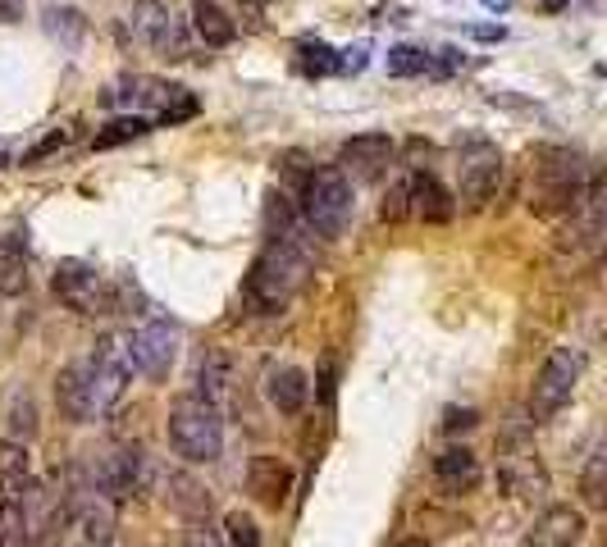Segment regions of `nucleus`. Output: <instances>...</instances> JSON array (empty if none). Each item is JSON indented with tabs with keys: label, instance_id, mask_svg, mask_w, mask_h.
<instances>
[{
	"label": "nucleus",
	"instance_id": "38",
	"mask_svg": "<svg viewBox=\"0 0 607 547\" xmlns=\"http://www.w3.org/2000/svg\"><path fill=\"white\" fill-rule=\"evenodd\" d=\"M475 420H479L475 411H462V406H452V411L443 415V429H448V433H462V429H475Z\"/></svg>",
	"mask_w": 607,
	"mask_h": 547
},
{
	"label": "nucleus",
	"instance_id": "33",
	"mask_svg": "<svg viewBox=\"0 0 607 547\" xmlns=\"http://www.w3.org/2000/svg\"><path fill=\"white\" fill-rule=\"evenodd\" d=\"M407 215H412V174L397 178L393 188L384 192V219L393 224V219H407Z\"/></svg>",
	"mask_w": 607,
	"mask_h": 547
},
{
	"label": "nucleus",
	"instance_id": "24",
	"mask_svg": "<svg viewBox=\"0 0 607 547\" xmlns=\"http://www.w3.org/2000/svg\"><path fill=\"white\" fill-rule=\"evenodd\" d=\"M28 288V251L19 238H0V297H19Z\"/></svg>",
	"mask_w": 607,
	"mask_h": 547
},
{
	"label": "nucleus",
	"instance_id": "30",
	"mask_svg": "<svg viewBox=\"0 0 607 547\" xmlns=\"http://www.w3.org/2000/svg\"><path fill=\"white\" fill-rule=\"evenodd\" d=\"M0 538H5V547H28V520H23L19 498L0 502Z\"/></svg>",
	"mask_w": 607,
	"mask_h": 547
},
{
	"label": "nucleus",
	"instance_id": "25",
	"mask_svg": "<svg viewBox=\"0 0 607 547\" xmlns=\"http://www.w3.org/2000/svg\"><path fill=\"white\" fill-rule=\"evenodd\" d=\"M229 388H234V360L224 352H211L206 360H201V397H211L215 406H224Z\"/></svg>",
	"mask_w": 607,
	"mask_h": 547
},
{
	"label": "nucleus",
	"instance_id": "36",
	"mask_svg": "<svg viewBox=\"0 0 607 547\" xmlns=\"http://www.w3.org/2000/svg\"><path fill=\"white\" fill-rule=\"evenodd\" d=\"M64 142H69V133H64V128H60V133H50L46 142H37V146H33L28 155H23V165H28V169H33V165H41V160H46V155H56V151H60Z\"/></svg>",
	"mask_w": 607,
	"mask_h": 547
},
{
	"label": "nucleus",
	"instance_id": "23",
	"mask_svg": "<svg viewBox=\"0 0 607 547\" xmlns=\"http://www.w3.org/2000/svg\"><path fill=\"white\" fill-rule=\"evenodd\" d=\"M133 33H138L142 46H151V50H160V56H165V41H169L165 0H138V5H133Z\"/></svg>",
	"mask_w": 607,
	"mask_h": 547
},
{
	"label": "nucleus",
	"instance_id": "1",
	"mask_svg": "<svg viewBox=\"0 0 607 547\" xmlns=\"http://www.w3.org/2000/svg\"><path fill=\"white\" fill-rule=\"evenodd\" d=\"M311 278V255L297 247V238H270L265 251L257 255V265L247 274V301L257 316H284L297 301V293Z\"/></svg>",
	"mask_w": 607,
	"mask_h": 547
},
{
	"label": "nucleus",
	"instance_id": "29",
	"mask_svg": "<svg viewBox=\"0 0 607 547\" xmlns=\"http://www.w3.org/2000/svg\"><path fill=\"white\" fill-rule=\"evenodd\" d=\"M174 511H183V515H192V520H201L206 515V507H211V498H206V488H201L197 479H188V475H174Z\"/></svg>",
	"mask_w": 607,
	"mask_h": 547
},
{
	"label": "nucleus",
	"instance_id": "15",
	"mask_svg": "<svg viewBox=\"0 0 607 547\" xmlns=\"http://www.w3.org/2000/svg\"><path fill=\"white\" fill-rule=\"evenodd\" d=\"M580 538H585V515L567 502H558L525 530L521 547H580Z\"/></svg>",
	"mask_w": 607,
	"mask_h": 547
},
{
	"label": "nucleus",
	"instance_id": "7",
	"mask_svg": "<svg viewBox=\"0 0 607 547\" xmlns=\"http://www.w3.org/2000/svg\"><path fill=\"white\" fill-rule=\"evenodd\" d=\"M457 188H462V201L471 211H485V205L498 197L502 188V151L485 138H475L462 146L457 155Z\"/></svg>",
	"mask_w": 607,
	"mask_h": 547
},
{
	"label": "nucleus",
	"instance_id": "35",
	"mask_svg": "<svg viewBox=\"0 0 607 547\" xmlns=\"http://www.w3.org/2000/svg\"><path fill=\"white\" fill-rule=\"evenodd\" d=\"M179 547H229V543H224V534H215L211 525H201V520H192Z\"/></svg>",
	"mask_w": 607,
	"mask_h": 547
},
{
	"label": "nucleus",
	"instance_id": "37",
	"mask_svg": "<svg viewBox=\"0 0 607 547\" xmlns=\"http://www.w3.org/2000/svg\"><path fill=\"white\" fill-rule=\"evenodd\" d=\"M10 425H14L19 433H28V429L37 433V406H28V402L19 397V402H14V411H10Z\"/></svg>",
	"mask_w": 607,
	"mask_h": 547
},
{
	"label": "nucleus",
	"instance_id": "31",
	"mask_svg": "<svg viewBox=\"0 0 607 547\" xmlns=\"http://www.w3.org/2000/svg\"><path fill=\"white\" fill-rule=\"evenodd\" d=\"M46 33L56 41H83V14L79 10H46Z\"/></svg>",
	"mask_w": 607,
	"mask_h": 547
},
{
	"label": "nucleus",
	"instance_id": "34",
	"mask_svg": "<svg viewBox=\"0 0 607 547\" xmlns=\"http://www.w3.org/2000/svg\"><path fill=\"white\" fill-rule=\"evenodd\" d=\"M334 69H338V60H334V50H329V46H320V41H307V46H301V73H307V78L334 73Z\"/></svg>",
	"mask_w": 607,
	"mask_h": 547
},
{
	"label": "nucleus",
	"instance_id": "20",
	"mask_svg": "<svg viewBox=\"0 0 607 547\" xmlns=\"http://www.w3.org/2000/svg\"><path fill=\"white\" fill-rule=\"evenodd\" d=\"M28 484H33V452L19 438H5L0 442V492L19 498Z\"/></svg>",
	"mask_w": 607,
	"mask_h": 547
},
{
	"label": "nucleus",
	"instance_id": "45",
	"mask_svg": "<svg viewBox=\"0 0 607 547\" xmlns=\"http://www.w3.org/2000/svg\"><path fill=\"white\" fill-rule=\"evenodd\" d=\"M0 547H5V538H0Z\"/></svg>",
	"mask_w": 607,
	"mask_h": 547
},
{
	"label": "nucleus",
	"instance_id": "44",
	"mask_svg": "<svg viewBox=\"0 0 607 547\" xmlns=\"http://www.w3.org/2000/svg\"><path fill=\"white\" fill-rule=\"evenodd\" d=\"M407 547H429V543H407Z\"/></svg>",
	"mask_w": 607,
	"mask_h": 547
},
{
	"label": "nucleus",
	"instance_id": "42",
	"mask_svg": "<svg viewBox=\"0 0 607 547\" xmlns=\"http://www.w3.org/2000/svg\"><path fill=\"white\" fill-rule=\"evenodd\" d=\"M485 5H489V10H508V0H485Z\"/></svg>",
	"mask_w": 607,
	"mask_h": 547
},
{
	"label": "nucleus",
	"instance_id": "32",
	"mask_svg": "<svg viewBox=\"0 0 607 547\" xmlns=\"http://www.w3.org/2000/svg\"><path fill=\"white\" fill-rule=\"evenodd\" d=\"M429 69V56L425 50H416V46H393V56H389V73L393 78H416V73H425Z\"/></svg>",
	"mask_w": 607,
	"mask_h": 547
},
{
	"label": "nucleus",
	"instance_id": "40",
	"mask_svg": "<svg viewBox=\"0 0 607 547\" xmlns=\"http://www.w3.org/2000/svg\"><path fill=\"white\" fill-rule=\"evenodd\" d=\"M475 41H502V28H493V23H479V28H471Z\"/></svg>",
	"mask_w": 607,
	"mask_h": 547
},
{
	"label": "nucleus",
	"instance_id": "6",
	"mask_svg": "<svg viewBox=\"0 0 607 547\" xmlns=\"http://www.w3.org/2000/svg\"><path fill=\"white\" fill-rule=\"evenodd\" d=\"M580 352L575 347H552L539 365V374H535V388H529V420L544 425L552 420L575 393V383H580Z\"/></svg>",
	"mask_w": 607,
	"mask_h": 547
},
{
	"label": "nucleus",
	"instance_id": "19",
	"mask_svg": "<svg viewBox=\"0 0 607 547\" xmlns=\"http://www.w3.org/2000/svg\"><path fill=\"white\" fill-rule=\"evenodd\" d=\"M435 484L443 492H471L479 484V456L471 448H448L435 456Z\"/></svg>",
	"mask_w": 607,
	"mask_h": 547
},
{
	"label": "nucleus",
	"instance_id": "9",
	"mask_svg": "<svg viewBox=\"0 0 607 547\" xmlns=\"http://www.w3.org/2000/svg\"><path fill=\"white\" fill-rule=\"evenodd\" d=\"M129 343H133V365H138V374L146 379H165L174 370V356H179V329H174L165 316H151L146 324H138L129 333Z\"/></svg>",
	"mask_w": 607,
	"mask_h": 547
},
{
	"label": "nucleus",
	"instance_id": "14",
	"mask_svg": "<svg viewBox=\"0 0 607 547\" xmlns=\"http://www.w3.org/2000/svg\"><path fill=\"white\" fill-rule=\"evenodd\" d=\"M247 492H251V498H257L261 507H270V511L288 507V492H293V465H288L284 456H270V452L251 456V461H247Z\"/></svg>",
	"mask_w": 607,
	"mask_h": 547
},
{
	"label": "nucleus",
	"instance_id": "8",
	"mask_svg": "<svg viewBox=\"0 0 607 547\" xmlns=\"http://www.w3.org/2000/svg\"><path fill=\"white\" fill-rule=\"evenodd\" d=\"M146 484V452L138 448H119V452H106L96 461V484L92 492L106 502H133Z\"/></svg>",
	"mask_w": 607,
	"mask_h": 547
},
{
	"label": "nucleus",
	"instance_id": "39",
	"mask_svg": "<svg viewBox=\"0 0 607 547\" xmlns=\"http://www.w3.org/2000/svg\"><path fill=\"white\" fill-rule=\"evenodd\" d=\"M23 19V0H0V23H19Z\"/></svg>",
	"mask_w": 607,
	"mask_h": 547
},
{
	"label": "nucleus",
	"instance_id": "27",
	"mask_svg": "<svg viewBox=\"0 0 607 547\" xmlns=\"http://www.w3.org/2000/svg\"><path fill=\"white\" fill-rule=\"evenodd\" d=\"M284 169H279V178H284V188H288V197L301 205V197H307V188H311V178H316V165H311V155H301V151H288L284 160H279Z\"/></svg>",
	"mask_w": 607,
	"mask_h": 547
},
{
	"label": "nucleus",
	"instance_id": "12",
	"mask_svg": "<svg viewBox=\"0 0 607 547\" xmlns=\"http://www.w3.org/2000/svg\"><path fill=\"white\" fill-rule=\"evenodd\" d=\"M64 547H110L115 543V502L106 498H87L64 515L60 530Z\"/></svg>",
	"mask_w": 607,
	"mask_h": 547
},
{
	"label": "nucleus",
	"instance_id": "26",
	"mask_svg": "<svg viewBox=\"0 0 607 547\" xmlns=\"http://www.w3.org/2000/svg\"><path fill=\"white\" fill-rule=\"evenodd\" d=\"M151 128V119L146 115H119V119H110L100 133L92 138V146L96 151H110V146H123V142H133V138H142Z\"/></svg>",
	"mask_w": 607,
	"mask_h": 547
},
{
	"label": "nucleus",
	"instance_id": "17",
	"mask_svg": "<svg viewBox=\"0 0 607 547\" xmlns=\"http://www.w3.org/2000/svg\"><path fill=\"white\" fill-rule=\"evenodd\" d=\"M412 215L420 224H448L452 219V197H448V188H443L435 174H425V169H412Z\"/></svg>",
	"mask_w": 607,
	"mask_h": 547
},
{
	"label": "nucleus",
	"instance_id": "3",
	"mask_svg": "<svg viewBox=\"0 0 607 547\" xmlns=\"http://www.w3.org/2000/svg\"><path fill=\"white\" fill-rule=\"evenodd\" d=\"M165 433H169V448H174L179 461L206 465V461H215L224 452V406H215L211 397H201V393L179 397L169 406Z\"/></svg>",
	"mask_w": 607,
	"mask_h": 547
},
{
	"label": "nucleus",
	"instance_id": "18",
	"mask_svg": "<svg viewBox=\"0 0 607 547\" xmlns=\"http://www.w3.org/2000/svg\"><path fill=\"white\" fill-rule=\"evenodd\" d=\"M498 488H502V498H535V492L548 488V475L535 465V456L516 452V456H502V471H498Z\"/></svg>",
	"mask_w": 607,
	"mask_h": 547
},
{
	"label": "nucleus",
	"instance_id": "2",
	"mask_svg": "<svg viewBox=\"0 0 607 547\" xmlns=\"http://www.w3.org/2000/svg\"><path fill=\"white\" fill-rule=\"evenodd\" d=\"M535 178H529V211L539 219H562L575 215L590 201V165L580 151L567 146H544L535 151Z\"/></svg>",
	"mask_w": 607,
	"mask_h": 547
},
{
	"label": "nucleus",
	"instance_id": "16",
	"mask_svg": "<svg viewBox=\"0 0 607 547\" xmlns=\"http://www.w3.org/2000/svg\"><path fill=\"white\" fill-rule=\"evenodd\" d=\"M265 397L279 415H301L311 402V379L307 370H297V365H274L265 374Z\"/></svg>",
	"mask_w": 607,
	"mask_h": 547
},
{
	"label": "nucleus",
	"instance_id": "13",
	"mask_svg": "<svg viewBox=\"0 0 607 547\" xmlns=\"http://www.w3.org/2000/svg\"><path fill=\"white\" fill-rule=\"evenodd\" d=\"M56 406L69 425H92L100 406H96V393H92V374H87V360H73L56 374Z\"/></svg>",
	"mask_w": 607,
	"mask_h": 547
},
{
	"label": "nucleus",
	"instance_id": "41",
	"mask_svg": "<svg viewBox=\"0 0 607 547\" xmlns=\"http://www.w3.org/2000/svg\"><path fill=\"white\" fill-rule=\"evenodd\" d=\"M539 5H544L548 14H558V10H567V0H539Z\"/></svg>",
	"mask_w": 607,
	"mask_h": 547
},
{
	"label": "nucleus",
	"instance_id": "4",
	"mask_svg": "<svg viewBox=\"0 0 607 547\" xmlns=\"http://www.w3.org/2000/svg\"><path fill=\"white\" fill-rule=\"evenodd\" d=\"M301 219H307V228L316 233V238H343V228L352 219V182L343 169H316L307 197H301Z\"/></svg>",
	"mask_w": 607,
	"mask_h": 547
},
{
	"label": "nucleus",
	"instance_id": "5",
	"mask_svg": "<svg viewBox=\"0 0 607 547\" xmlns=\"http://www.w3.org/2000/svg\"><path fill=\"white\" fill-rule=\"evenodd\" d=\"M87 374H92L96 406H100V411H110L123 393H129V379L138 374L129 333H100V337H96V347H92V356H87Z\"/></svg>",
	"mask_w": 607,
	"mask_h": 547
},
{
	"label": "nucleus",
	"instance_id": "21",
	"mask_svg": "<svg viewBox=\"0 0 607 547\" xmlns=\"http://www.w3.org/2000/svg\"><path fill=\"white\" fill-rule=\"evenodd\" d=\"M192 28L201 33V41L206 46H229L238 37V23L234 14L215 5V0H192Z\"/></svg>",
	"mask_w": 607,
	"mask_h": 547
},
{
	"label": "nucleus",
	"instance_id": "22",
	"mask_svg": "<svg viewBox=\"0 0 607 547\" xmlns=\"http://www.w3.org/2000/svg\"><path fill=\"white\" fill-rule=\"evenodd\" d=\"M580 502L590 511H607V438H598L580 465Z\"/></svg>",
	"mask_w": 607,
	"mask_h": 547
},
{
	"label": "nucleus",
	"instance_id": "10",
	"mask_svg": "<svg viewBox=\"0 0 607 547\" xmlns=\"http://www.w3.org/2000/svg\"><path fill=\"white\" fill-rule=\"evenodd\" d=\"M50 293L60 306L79 310V316H96L100 301H106V283L87 265V260H60L56 274H50Z\"/></svg>",
	"mask_w": 607,
	"mask_h": 547
},
{
	"label": "nucleus",
	"instance_id": "43",
	"mask_svg": "<svg viewBox=\"0 0 607 547\" xmlns=\"http://www.w3.org/2000/svg\"><path fill=\"white\" fill-rule=\"evenodd\" d=\"M5 165H10V155H5V151H0V169H5Z\"/></svg>",
	"mask_w": 607,
	"mask_h": 547
},
{
	"label": "nucleus",
	"instance_id": "28",
	"mask_svg": "<svg viewBox=\"0 0 607 547\" xmlns=\"http://www.w3.org/2000/svg\"><path fill=\"white\" fill-rule=\"evenodd\" d=\"M224 543H229V547H261L265 534L257 525V515H251V511H229V515H224Z\"/></svg>",
	"mask_w": 607,
	"mask_h": 547
},
{
	"label": "nucleus",
	"instance_id": "11",
	"mask_svg": "<svg viewBox=\"0 0 607 547\" xmlns=\"http://www.w3.org/2000/svg\"><path fill=\"white\" fill-rule=\"evenodd\" d=\"M397 160V142L389 133H361V138H347L338 151V165L343 174L361 178V182H379L389 174V165Z\"/></svg>",
	"mask_w": 607,
	"mask_h": 547
}]
</instances>
